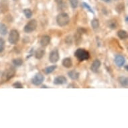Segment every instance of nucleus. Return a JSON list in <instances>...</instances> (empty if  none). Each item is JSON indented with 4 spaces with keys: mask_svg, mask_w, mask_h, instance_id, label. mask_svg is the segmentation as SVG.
<instances>
[{
    "mask_svg": "<svg viewBox=\"0 0 128 128\" xmlns=\"http://www.w3.org/2000/svg\"><path fill=\"white\" fill-rule=\"evenodd\" d=\"M69 16L65 12L60 13L56 16V23L60 27H64L69 23Z\"/></svg>",
    "mask_w": 128,
    "mask_h": 128,
    "instance_id": "f257e3e1",
    "label": "nucleus"
},
{
    "mask_svg": "<svg viewBox=\"0 0 128 128\" xmlns=\"http://www.w3.org/2000/svg\"><path fill=\"white\" fill-rule=\"evenodd\" d=\"M74 56L80 62L87 60L90 58V54L84 48H78L74 52Z\"/></svg>",
    "mask_w": 128,
    "mask_h": 128,
    "instance_id": "f03ea898",
    "label": "nucleus"
},
{
    "mask_svg": "<svg viewBox=\"0 0 128 128\" xmlns=\"http://www.w3.org/2000/svg\"><path fill=\"white\" fill-rule=\"evenodd\" d=\"M20 34L17 30H12L9 34L8 42L10 44L15 45L20 40Z\"/></svg>",
    "mask_w": 128,
    "mask_h": 128,
    "instance_id": "7ed1b4c3",
    "label": "nucleus"
},
{
    "mask_svg": "<svg viewBox=\"0 0 128 128\" xmlns=\"http://www.w3.org/2000/svg\"><path fill=\"white\" fill-rule=\"evenodd\" d=\"M38 26V22L35 19L31 20L30 21L28 22L26 26L24 28V30L26 33H32L36 29V28Z\"/></svg>",
    "mask_w": 128,
    "mask_h": 128,
    "instance_id": "20e7f679",
    "label": "nucleus"
},
{
    "mask_svg": "<svg viewBox=\"0 0 128 128\" xmlns=\"http://www.w3.org/2000/svg\"><path fill=\"white\" fill-rule=\"evenodd\" d=\"M16 74V68L13 66H11L7 70H6L2 75V80L7 82L14 76Z\"/></svg>",
    "mask_w": 128,
    "mask_h": 128,
    "instance_id": "39448f33",
    "label": "nucleus"
},
{
    "mask_svg": "<svg viewBox=\"0 0 128 128\" xmlns=\"http://www.w3.org/2000/svg\"><path fill=\"white\" fill-rule=\"evenodd\" d=\"M44 75L41 72H38L34 76V77L32 78V83L36 86H39L44 82Z\"/></svg>",
    "mask_w": 128,
    "mask_h": 128,
    "instance_id": "423d86ee",
    "label": "nucleus"
},
{
    "mask_svg": "<svg viewBox=\"0 0 128 128\" xmlns=\"http://www.w3.org/2000/svg\"><path fill=\"white\" fill-rule=\"evenodd\" d=\"M60 58V55H59L58 50L57 49H54L52 51H51L49 55V60L51 63L55 64L59 60Z\"/></svg>",
    "mask_w": 128,
    "mask_h": 128,
    "instance_id": "0eeeda50",
    "label": "nucleus"
},
{
    "mask_svg": "<svg viewBox=\"0 0 128 128\" xmlns=\"http://www.w3.org/2000/svg\"><path fill=\"white\" fill-rule=\"evenodd\" d=\"M114 62L119 67H122L125 64L126 62V58L122 54H116L114 58Z\"/></svg>",
    "mask_w": 128,
    "mask_h": 128,
    "instance_id": "6e6552de",
    "label": "nucleus"
},
{
    "mask_svg": "<svg viewBox=\"0 0 128 128\" xmlns=\"http://www.w3.org/2000/svg\"><path fill=\"white\" fill-rule=\"evenodd\" d=\"M67 82V78L63 75L58 76L54 78L53 83L55 85H62V84H65Z\"/></svg>",
    "mask_w": 128,
    "mask_h": 128,
    "instance_id": "1a4fd4ad",
    "label": "nucleus"
},
{
    "mask_svg": "<svg viewBox=\"0 0 128 128\" xmlns=\"http://www.w3.org/2000/svg\"><path fill=\"white\" fill-rule=\"evenodd\" d=\"M101 65V62L99 59L94 60L92 62V64H91V65H90V70L92 72H97L98 71V70L99 69V68H100Z\"/></svg>",
    "mask_w": 128,
    "mask_h": 128,
    "instance_id": "9d476101",
    "label": "nucleus"
},
{
    "mask_svg": "<svg viewBox=\"0 0 128 128\" xmlns=\"http://www.w3.org/2000/svg\"><path fill=\"white\" fill-rule=\"evenodd\" d=\"M51 38L48 35H44L42 36V38L40 39V44L42 47H46L50 43Z\"/></svg>",
    "mask_w": 128,
    "mask_h": 128,
    "instance_id": "9b49d317",
    "label": "nucleus"
},
{
    "mask_svg": "<svg viewBox=\"0 0 128 128\" xmlns=\"http://www.w3.org/2000/svg\"><path fill=\"white\" fill-rule=\"evenodd\" d=\"M45 50L42 48H39L34 53V56H35V58L38 60H40L42 59L44 56L45 55Z\"/></svg>",
    "mask_w": 128,
    "mask_h": 128,
    "instance_id": "f8f14e48",
    "label": "nucleus"
},
{
    "mask_svg": "<svg viewBox=\"0 0 128 128\" xmlns=\"http://www.w3.org/2000/svg\"><path fill=\"white\" fill-rule=\"evenodd\" d=\"M62 64V66L66 68H70L72 66V59L70 58L66 57V58H64L63 59Z\"/></svg>",
    "mask_w": 128,
    "mask_h": 128,
    "instance_id": "ddd939ff",
    "label": "nucleus"
},
{
    "mask_svg": "<svg viewBox=\"0 0 128 128\" xmlns=\"http://www.w3.org/2000/svg\"><path fill=\"white\" fill-rule=\"evenodd\" d=\"M68 76L72 80H77L79 78L80 73L74 70H72L68 72Z\"/></svg>",
    "mask_w": 128,
    "mask_h": 128,
    "instance_id": "4468645a",
    "label": "nucleus"
},
{
    "mask_svg": "<svg viewBox=\"0 0 128 128\" xmlns=\"http://www.w3.org/2000/svg\"><path fill=\"white\" fill-rule=\"evenodd\" d=\"M117 35L119 37L120 39L121 40H126L128 38V32L126 31V30H120L117 33Z\"/></svg>",
    "mask_w": 128,
    "mask_h": 128,
    "instance_id": "2eb2a0df",
    "label": "nucleus"
},
{
    "mask_svg": "<svg viewBox=\"0 0 128 128\" xmlns=\"http://www.w3.org/2000/svg\"><path fill=\"white\" fill-rule=\"evenodd\" d=\"M8 34V27L4 23H0V34L6 36Z\"/></svg>",
    "mask_w": 128,
    "mask_h": 128,
    "instance_id": "dca6fc26",
    "label": "nucleus"
},
{
    "mask_svg": "<svg viewBox=\"0 0 128 128\" xmlns=\"http://www.w3.org/2000/svg\"><path fill=\"white\" fill-rule=\"evenodd\" d=\"M57 68L56 65H52L49 66H47L44 69V72L45 74H51L54 70L56 68Z\"/></svg>",
    "mask_w": 128,
    "mask_h": 128,
    "instance_id": "f3484780",
    "label": "nucleus"
},
{
    "mask_svg": "<svg viewBox=\"0 0 128 128\" xmlns=\"http://www.w3.org/2000/svg\"><path fill=\"white\" fill-rule=\"evenodd\" d=\"M119 82L121 84L122 86H128V77H126V76H120L119 78Z\"/></svg>",
    "mask_w": 128,
    "mask_h": 128,
    "instance_id": "a211bd4d",
    "label": "nucleus"
},
{
    "mask_svg": "<svg viewBox=\"0 0 128 128\" xmlns=\"http://www.w3.org/2000/svg\"><path fill=\"white\" fill-rule=\"evenodd\" d=\"M23 60L20 58H14L12 60L13 64L15 66H17V67H19V66H21L23 64Z\"/></svg>",
    "mask_w": 128,
    "mask_h": 128,
    "instance_id": "6ab92c4d",
    "label": "nucleus"
},
{
    "mask_svg": "<svg viewBox=\"0 0 128 128\" xmlns=\"http://www.w3.org/2000/svg\"><path fill=\"white\" fill-rule=\"evenodd\" d=\"M24 14L26 16V18L28 19H30V18H31V17L32 16V15H33V12H32V11L29 8H26L24 9L23 11Z\"/></svg>",
    "mask_w": 128,
    "mask_h": 128,
    "instance_id": "aec40b11",
    "label": "nucleus"
},
{
    "mask_svg": "<svg viewBox=\"0 0 128 128\" xmlns=\"http://www.w3.org/2000/svg\"><path fill=\"white\" fill-rule=\"evenodd\" d=\"M91 26H92V29L96 30L99 28V21L98 19L94 18L91 21Z\"/></svg>",
    "mask_w": 128,
    "mask_h": 128,
    "instance_id": "412c9836",
    "label": "nucleus"
},
{
    "mask_svg": "<svg viewBox=\"0 0 128 128\" xmlns=\"http://www.w3.org/2000/svg\"><path fill=\"white\" fill-rule=\"evenodd\" d=\"M116 10L118 14L122 13L125 10V4H120L119 5H118L117 7L116 8Z\"/></svg>",
    "mask_w": 128,
    "mask_h": 128,
    "instance_id": "4be33fe9",
    "label": "nucleus"
},
{
    "mask_svg": "<svg viewBox=\"0 0 128 128\" xmlns=\"http://www.w3.org/2000/svg\"><path fill=\"white\" fill-rule=\"evenodd\" d=\"M6 48V41L3 38L0 37V52H2Z\"/></svg>",
    "mask_w": 128,
    "mask_h": 128,
    "instance_id": "5701e85b",
    "label": "nucleus"
},
{
    "mask_svg": "<svg viewBox=\"0 0 128 128\" xmlns=\"http://www.w3.org/2000/svg\"><path fill=\"white\" fill-rule=\"evenodd\" d=\"M117 23L115 20H110L108 22V26L110 29L115 30L117 28Z\"/></svg>",
    "mask_w": 128,
    "mask_h": 128,
    "instance_id": "b1692460",
    "label": "nucleus"
},
{
    "mask_svg": "<svg viewBox=\"0 0 128 128\" xmlns=\"http://www.w3.org/2000/svg\"><path fill=\"white\" fill-rule=\"evenodd\" d=\"M82 42V35L80 34L79 33L76 32L75 34V42L76 44L78 45L80 44V43Z\"/></svg>",
    "mask_w": 128,
    "mask_h": 128,
    "instance_id": "393cba45",
    "label": "nucleus"
},
{
    "mask_svg": "<svg viewBox=\"0 0 128 128\" xmlns=\"http://www.w3.org/2000/svg\"><path fill=\"white\" fill-rule=\"evenodd\" d=\"M69 2L72 8L75 9L78 7V0H69Z\"/></svg>",
    "mask_w": 128,
    "mask_h": 128,
    "instance_id": "a878e982",
    "label": "nucleus"
},
{
    "mask_svg": "<svg viewBox=\"0 0 128 128\" xmlns=\"http://www.w3.org/2000/svg\"><path fill=\"white\" fill-rule=\"evenodd\" d=\"M82 8H84L86 9V10H88L89 12L92 13V14H94V12H93V10H92V8H90V6L88 4H86V3H85V2L82 3Z\"/></svg>",
    "mask_w": 128,
    "mask_h": 128,
    "instance_id": "bb28decb",
    "label": "nucleus"
},
{
    "mask_svg": "<svg viewBox=\"0 0 128 128\" xmlns=\"http://www.w3.org/2000/svg\"><path fill=\"white\" fill-rule=\"evenodd\" d=\"M12 86L14 88H23V85H22V84L20 82H18V81L14 82Z\"/></svg>",
    "mask_w": 128,
    "mask_h": 128,
    "instance_id": "cd10ccee",
    "label": "nucleus"
},
{
    "mask_svg": "<svg viewBox=\"0 0 128 128\" xmlns=\"http://www.w3.org/2000/svg\"><path fill=\"white\" fill-rule=\"evenodd\" d=\"M86 32H87L86 31V30L82 27H80L77 29V32L78 33H79L80 34H81V35L83 34H86Z\"/></svg>",
    "mask_w": 128,
    "mask_h": 128,
    "instance_id": "c85d7f7f",
    "label": "nucleus"
},
{
    "mask_svg": "<svg viewBox=\"0 0 128 128\" xmlns=\"http://www.w3.org/2000/svg\"><path fill=\"white\" fill-rule=\"evenodd\" d=\"M66 43L67 44H69V45H71L72 43V38L70 36H68L66 37V40H65Z\"/></svg>",
    "mask_w": 128,
    "mask_h": 128,
    "instance_id": "c756f323",
    "label": "nucleus"
},
{
    "mask_svg": "<svg viewBox=\"0 0 128 128\" xmlns=\"http://www.w3.org/2000/svg\"><path fill=\"white\" fill-rule=\"evenodd\" d=\"M34 48H32L31 50H30V54L29 56H28L27 57H26V58H29L30 57H31L32 56H33V54H34Z\"/></svg>",
    "mask_w": 128,
    "mask_h": 128,
    "instance_id": "7c9ffc66",
    "label": "nucleus"
},
{
    "mask_svg": "<svg viewBox=\"0 0 128 128\" xmlns=\"http://www.w3.org/2000/svg\"><path fill=\"white\" fill-rule=\"evenodd\" d=\"M74 86V85H73V84H70L68 86H67V88H75V86Z\"/></svg>",
    "mask_w": 128,
    "mask_h": 128,
    "instance_id": "2f4dec72",
    "label": "nucleus"
},
{
    "mask_svg": "<svg viewBox=\"0 0 128 128\" xmlns=\"http://www.w3.org/2000/svg\"><path fill=\"white\" fill-rule=\"evenodd\" d=\"M101 1H103L105 3H110L111 2V0H101Z\"/></svg>",
    "mask_w": 128,
    "mask_h": 128,
    "instance_id": "473e14b6",
    "label": "nucleus"
},
{
    "mask_svg": "<svg viewBox=\"0 0 128 128\" xmlns=\"http://www.w3.org/2000/svg\"><path fill=\"white\" fill-rule=\"evenodd\" d=\"M124 68L126 69V71H128V65H124Z\"/></svg>",
    "mask_w": 128,
    "mask_h": 128,
    "instance_id": "72a5a7b5",
    "label": "nucleus"
},
{
    "mask_svg": "<svg viewBox=\"0 0 128 128\" xmlns=\"http://www.w3.org/2000/svg\"><path fill=\"white\" fill-rule=\"evenodd\" d=\"M125 21H126V23H128V16H126V18H125Z\"/></svg>",
    "mask_w": 128,
    "mask_h": 128,
    "instance_id": "f704fd0d",
    "label": "nucleus"
},
{
    "mask_svg": "<svg viewBox=\"0 0 128 128\" xmlns=\"http://www.w3.org/2000/svg\"><path fill=\"white\" fill-rule=\"evenodd\" d=\"M41 88H48V86H46V85H42V86H41Z\"/></svg>",
    "mask_w": 128,
    "mask_h": 128,
    "instance_id": "c9c22d12",
    "label": "nucleus"
},
{
    "mask_svg": "<svg viewBox=\"0 0 128 128\" xmlns=\"http://www.w3.org/2000/svg\"><path fill=\"white\" fill-rule=\"evenodd\" d=\"M14 1H16V0H14Z\"/></svg>",
    "mask_w": 128,
    "mask_h": 128,
    "instance_id": "e433bc0d",
    "label": "nucleus"
}]
</instances>
